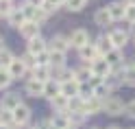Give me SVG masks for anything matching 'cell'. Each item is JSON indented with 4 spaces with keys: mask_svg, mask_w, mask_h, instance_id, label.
Returning a JSON list of instances; mask_svg holds the SVG:
<instances>
[{
    "mask_svg": "<svg viewBox=\"0 0 135 129\" xmlns=\"http://www.w3.org/2000/svg\"><path fill=\"white\" fill-rule=\"evenodd\" d=\"M103 114L107 116H124V101L115 94H109L103 101Z\"/></svg>",
    "mask_w": 135,
    "mask_h": 129,
    "instance_id": "obj_1",
    "label": "cell"
},
{
    "mask_svg": "<svg viewBox=\"0 0 135 129\" xmlns=\"http://www.w3.org/2000/svg\"><path fill=\"white\" fill-rule=\"evenodd\" d=\"M109 37H111L113 48H120V50H124L126 46H129V42H131L129 29H120V26H115V29L109 31Z\"/></svg>",
    "mask_w": 135,
    "mask_h": 129,
    "instance_id": "obj_2",
    "label": "cell"
},
{
    "mask_svg": "<svg viewBox=\"0 0 135 129\" xmlns=\"http://www.w3.org/2000/svg\"><path fill=\"white\" fill-rule=\"evenodd\" d=\"M68 42H70V48H83V46H87L89 44V31L87 29H74L70 35H68Z\"/></svg>",
    "mask_w": 135,
    "mask_h": 129,
    "instance_id": "obj_3",
    "label": "cell"
},
{
    "mask_svg": "<svg viewBox=\"0 0 135 129\" xmlns=\"http://www.w3.org/2000/svg\"><path fill=\"white\" fill-rule=\"evenodd\" d=\"M11 114H13V123L15 125H28L31 123V116H33V109L26 105V103H20Z\"/></svg>",
    "mask_w": 135,
    "mask_h": 129,
    "instance_id": "obj_4",
    "label": "cell"
},
{
    "mask_svg": "<svg viewBox=\"0 0 135 129\" xmlns=\"http://www.w3.org/2000/svg\"><path fill=\"white\" fill-rule=\"evenodd\" d=\"M48 50H55V53H65V55H68V50H70V42H68L65 35L55 33V35L48 39Z\"/></svg>",
    "mask_w": 135,
    "mask_h": 129,
    "instance_id": "obj_5",
    "label": "cell"
},
{
    "mask_svg": "<svg viewBox=\"0 0 135 129\" xmlns=\"http://www.w3.org/2000/svg\"><path fill=\"white\" fill-rule=\"evenodd\" d=\"M7 70H9V74H11V79H13V81H20V79H24V77L28 74V68L22 64V59H20V57H15L13 61L7 66Z\"/></svg>",
    "mask_w": 135,
    "mask_h": 129,
    "instance_id": "obj_6",
    "label": "cell"
},
{
    "mask_svg": "<svg viewBox=\"0 0 135 129\" xmlns=\"http://www.w3.org/2000/svg\"><path fill=\"white\" fill-rule=\"evenodd\" d=\"M18 31H20V35L26 39V42H28V39H33V37H37V35H41V26H39L35 20H26V22H24Z\"/></svg>",
    "mask_w": 135,
    "mask_h": 129,
    "instance_id": "obj_7",
    "label": "cell"
},
{
    "mask_svg": "<svg viewBox=\"0 0 135 129\" xmlns=\"http://www.w3.org/2000/svg\"><path fill=\"white\" fill-rule=\"evenodd\" d=\"M24 94L31 96V99L44 96V83L37 81V79H26V81H24Z\"/></svg>",
    "mask_w": 135,
    "mask_h": 129,
    "instance_id": "obj_8",
    "label": "cell"
},
{
    "mask_svg": "<svg viewBox=\"0 0 135 129\" xmlns=\"http://www.w3.org/2000/svg\"><path fill=\"white\" fill-rule=\"evenodd\" d=\"M89 66H91V74H94V77H100V79H103V81L107 79L109 74H111V66H109V64L105 61L103 57L94 59V61H91Z\"/></svg>",
    "mask_w": 135,
    "mask_h": 129,
    "instance_id": "obj_9",
    "label": "cell"
},
{
    "mask_svg": "<svg viewBox=\"0 0 135 129\" xmlns=\"http://www.w3.org/2000/svg\"><path fill=\"white\" fill-rule=\"evenodd\" d=\"M44 50H48V39L46 37L37 35V37H33V39L26 42V53H31V55L37 57L39 53H44Z\"/></svg>",
    "mask_w": 135,
    "mask_h": 129,
    "instance_id": "obj_10",
    "label": "cell"
},
{
    "mask_svg": "<svg viewBox=\"0 0 135 129\" xmlns=\"http://www.w3.org/2000/svg\"><path fill=\"white\" fill-rule=\"evenodd\" d=\"M98 114H103V101L96 99V96H91L87 99L85 103H83V116H98Z\"/></svg>",
    "mask_w": 135,
    "mask_h": 129,
    "instance_id": "obj_11",
    "label": "cell"
},
{
    "mask_svg": "<svg viewBox=\"0 0 135 129\" xmlns=\"http://www.w3.org/2000/svg\"><path fill=\"white\" fill-rule=\"evenodd\" d=\"M22 103V99H20V94L18 92H7L2 99H0V109H4V112H13L15 107H18Z\"/></svg>",
    "mask_w": 135,
    "mask_h": 129,
    "instance_id": "obj_12",
    "label": "cell"
},
{
    "mask_svg": "<svg viewBox=\"0 0 135 129\" xmlns=\"http://www.w3.org/2000/svg\"><path fill=\"white\" fill-rule=\"evenodd\" d=\"M94 24L100 29H107V26H111L113 20H111V15H109V9L107 7H98V9L94 11Z\"/></svg>",
    "mask_w": 135,
    "mask_h": 129,
    "instance_id": "obj_13",
    "label": "cell"
},
{
    "mask_svg": "<svg viewBox=\"0 0 135 129\" xmlns=\"http://www.w3.org/2000/svg\"><path fill=\"white\" fill-rule=\"evenodd\" d=\"M91 44L96 46V50H98V55L100 57H105L109 50H113V44H111V37H109V33H103V35H98Z\"/></svg>",
    "mask_w": 135,
    "mask_h": 129,
    "instance_id": "obj_14",
    "label": "cell"
},
{
    "mask_svg": "<svg viewBox=\"0 0 135 129\" xmlns=\"http://www.w3.org/2000/svg\"><path fill=\"white\" fill-rule=\"evenodd\" d=\"M103 59H105V61H107L109 66H111V70H113V68H122V66H124V53H122L120 48L109 50V53H107Z\"/></svg>",
    "mask_w": 135,
    "mask_h": 129,
    "instance_id": "obj_15",
    "label": "cell"
},
{
    "mask_svg": "<svg viewBox=\"0 0 135 129\" xmlns=\"http://www.w3.org/2000/svg\"><path fill=\"white\" fill-rule=\"evenodd\" d=\"M109 15H111L113 22H124V2L122 0H113V2L107 5Z\"/></svg>",
    "mask_w": 135,
    "mask_h": 129,
    "instance_id": "obj_16",
    "label": "cell"
},
{
    "mask_svg": "<svg viewBox=\"0 0 135 129\" xmlns=\"http://www.w3.org/2000/svg\"><path fill=\"white\" fill-rule=\"evenodd\" d=\"M98 57H100V55H98V50H96V46L91 44V42H89L87 46L79 48V59H81L83 64H91V61H94V59H98Z\"/></svg>",
    "mask_w": 135,
    "mask_h": 129,
    "instance_id": "obj_17",
    "label": "cell"
},
{
    "mask_svg": "<svg viewBox=\"0 0 135 129\" xmlns=\"http://www.w3.org/2000/svg\"><path fill=\"white\" fill-rule=\"evenodd\" d=\"M31 79H37L41 83H46L52 79V70H50V66H35L31 70Z\"/></svg>",
    "mask_w": 135,
    "mask_h": 129,
    "instance_id": "obj_18",
    "label": "cell"
},
{
    "mask_svg": "<svg viewBox=\"0 0 135 129\" xmlns=\"http://www.w3.org/2000/svg\"><path fill=\"white\" fill-rule=\"evenodd\" d=\"M122 83L129 85V88H135V61L133 59L126 66H122Z\"/></svg>",
    "mask_w": 135,
    "mask_h": 129,
    "instance_id": "obj_19",
    "label": "cell"
},
{
    "mask_svg": "<svg viewBox=\"0 0 135 129\" xmlns=\"http://www.w3.org/2000/svg\"><path fill=\"white\" fill-rule=\"evenodd\" d=\"M79 92H81V83L76 79H70V81L61 83V94H63V96L72 99V96H79Z\"/></svg>",
    "mask_w": 135,
    "mask_h": 129,
    "instance_id": "obj_20",
    "label": "cell"
},
{
    "mask_svg": "<svg viewBox=\"0 0 135 129\" xmlns=\"http://www.w3.org/2000/svg\"><path fill=\"white\" fill-rule=\"evenodd\" d=\"M68 96H63V94H57L55 99H50V107L55 109V114H68Z\"/></svg>",
    "mask_w": 135,
    "mask_h": 129,
    "instance_id": "obj_21",
    "label": "cell"
},
{
    "mask_svg": "<svg viewBox=\"0 0 135 129\" xmlns=\"http://www.w3.org/2000/svg\"><path fill=\"white\" fill-rule=\"evenodd\" d=\"M57 94H61V83H59V81H55V79L46 81V83H44V96L50 101V99H55Z\"/></svg>",
    "mask_w": 135,
    "mask_h": 129,
    "instance_id": "obj_22",
    "label": "cell"
},
{
    "mask_svg": "<svg viewBox=\"0 0 135 129\" xmlns=\"http://www.w3.org/2000/svg\"><path fill=\"white\" fill-rule=\"evenodd\" d=\"M91 77H94V74H91V66H89V64H83L81 68L74 70V79H76L79 83H87Z\"/></svg>",
    "mask_w": 135,
    "mask_h": 129,
    "instance_id": "obj_23",
    "label": "cell"
},
{
    "mask_svg": "<svg viewBox=\"0 0 135 129\" xmlns=\"http://www.w3.org/2000/svg\"><path fill=\"white\" fill-rule=\"evenodd\" d=\"M24 22H26V18L22 15V11H20V9H13V13L9 15V18H7V24H9L11 29H20Z\"/></svg>",
    "mask_w": 135,
    "mask_h": 129,
    "instance_id": "obj_24",
    "label": "cell"
},
{
    "mask_svg": "<svg viewBox=\"0 0 135 129\" xmlns=\"http://www.w3.org/2000/svg\"><path fill=\"white\" fill-rule=\"evenodd\" d=\"M50 120H52V125H55L57 129H70V127H72V123H70V114H55Z\"/></svg>",
    "mask_w": 135,
    "mask_h": 129,
    "instance_id": "obj_25",
    "label": "cell"
},
{
    "mask_svg": "<svg viewBox=\"0 0 135 129\" xmlns=\"http://www.w3.org/2000/svg\"><path fill=\"white\" fill-rule=\"evenodd\" d=\"M85 7H87V0H65V7H63V9L70 11V13H81Z\"/></svg>",
    "mask_w": 135,
    "mask_h": 129,
    "instance_id": "obj_26",
    "label": "cell"
},
{
    "mask_svg": "<svg viewBox=\"0 0 135 129\" xmlns=\"http://www.w3.org/2000/svg\"><path fill=\"white\" fill-rule=\"evenodd\" d=\"M50 53V68H63L65 66V53H55V50H48Z\"/></svg>",
    "mask_w": 135,
    "mask_h": 129,
    "instance_id": "obj_27",
    "label": "cell"
},
{
    "mask_svg": "<svg viewBox=\"0 0 135 129\" xmlns=\"http://www.w3.org/2000/svg\"><path fill=\"white\" fill-rule=\"evenodd\" d=\"M20 11H22V15L26 20H35V13H37V7H33L31 2H26V0H24V2L20 5Z\"/></svg>",
    "mask_w": 135,
    "mask_h": 129,
    "instance_id": "obj_28",
    "label": "cell"
},
{
    "mask_svg": "<svg viewBox=\"0 0 135 129\" xmlns=\"http://www.w3.org/2000/svg\"><path fill=\"white\" fill-rule=\"evenodd\" d=\"M13 59H15V55H13L7 46H2V48H0V68H7V66L13 61Z\"/></svg>",
    "mask_w": 135,
    "mask_h": 129,
    "instance_id": "obj_29",
    "label": "cell"
},
{
    "mask_svg": "<svg viewBox=\"0 0 135 129\" xmlns=\"http://www.w3.org/2000/svg\"><path fill=\"white\" fill-rule=\"evenodd\" d=\"M11 83H13V79H11L9 70H7V68H0V92H2V90H7Z\"/></svg>",
    "mask_w": 135,
    "mask_h": 129,
    "instance_id": "obj_30",
    "label": "cell"
},
{
    "mask_svg": "<svg viewBox=\"0 0 135 129\" xmlns=\"http://www.w3.org/2000/svg\"><path fill=\"white\" fill-rule=\"evenodd\" d=\"M20 59H22V64L28 68V72L33 70V68L37 66V59H35V55H31V53H26V50H24V53L20 55Z\"/></svg>",
    "mask_w": 135,
    "mask_h": 129,
    "instance_id": "obj_31",
    "label": "cell"
},
{
    "mask_svg": "<svg viewBox=\"0 0 135 129\" xmlns=\"http://www.w3.org/2000/svg\"><path fill=\"white\" fill-rule=\"evenodd\" d=\"M13 9H15V7H13V2H7V0H0V18H9V15L13 13Z\"/></svg>",
    "mask_w": 135,
    "mask_h": 129,
    "instance_id": "obj_32",
    "label": "cell"
},
{
    "mask_svg": "<svg viewBox=\"0 0 135 129\" xmlns=\"http://www.w3.org/2000/svg\"><path fill=\"white\" fill-rule=\"evenodd\" d=\"M0 125L2 127H13V114L11 112H4V109H0Z\"/></svg>",
    "mask_w": 135,
    "mask_h": 129,
    "instance_id": "obj_33",
    "label": "cell"
},
{
    "mask_svg": "<svg viewBox=\"0 0 135 129\" xmlns=\"http://www.w3.org/2000/svg\"><path fill=\"white\" fill-rule=\"evenodd\" d=\"M124 22L135 24V5H124Z\"/></svg>",
    "mask_w": 135,
    "mask_h": 129,
    "instance_id": "obj_34",
    "label": "cell"
},
{
    "mask_svg": "<svg viewBox=\"0 0 135 129\" xmlns=\"http://www.w3.org/2000/svg\"><path fill=\"white\" fill-rule=\"evenodd\" d=\"M124 116H129L131 120H135V99L124 103Z\"/></svg>",
    "mask_w": 135,
    "mask_h": 129,
    "instance_id": "obj_35",
    "label": "cell"
},
{
    "mask_svg": "<svg viewBox=\"0 0 135 129\" xmlns=\"http://www.w3.org/2000/svg\"><path fill=\"white\" fill-rule=\"evenodd\" d=\"M35 59H37V66H50V53H48V50L39 53Z\"/></svg>",
    "mask_w": 135,
    "mask_h": 129,
    "instance_id": "obj_36",
    "label": "cell"
},
{
    "mask_svg": "<svg viewBox=\"0 0 135 129\" xmlns=\"http://www.w3.org/2000/svg\"><path fill=\"white\" fill-rule=\"evenodd\" d=\"M26 2H31L33 7H37V9H39V7H44V2H46V0H26Z\"/></svg>",
    "mask_w": 135,
    "mask_h": 129,
    "instance_id": "obj_37",
    "label": "cell"
},
{
    "mask_svg": "<svg viewBox=\"0 0 135 129\" xmlns=\"http://www.w3.org/2000/svg\"><path fill=\"white\" fill-rule=\"evenodd\" d=\"M126 29H129V35H131V39H135V24H129Z\"/></svg>",
    "mask_w": 135,
    "mask_h": 129,
    "instance_id": "obj_38",
    "label": "cell"
},
{
    "mask_svg": "<svg viewBox=\"0 0 135 129\" xmlns=\"http://www.w3.org/2000/svg\"><path fill=\"white\" fill-rule=\"evenodd\" d=\"M11 129H31V127H28V125H13Z\"/></svg>",
    "mask_w": 135,
    "mask_h": 129,
    "instance_id": "obj_39",
    "label": "cell"
},
{
    "mask_svg": "<svg viewBox=\"0 0 135 129\" xmlns=\"http://www.w3.org/2000/svg\"><path fill=\"white\" fill-rule=\"evenodd\" d=\"M105 129H124V127H120V125H109V127H105Z\"/></svg>",
    "mask_w": 135,
    "mask_h": 129,
    "instance_id": "obj_40",
    "label": "cell"
},
{
    "mask_svg": "<svg viewBox=\"0 0 135 129\" xmlns=\"http://www.w3.org/2000/svg\"><path fill=\"white\" fill-rule=\"evenodd\" d=\"M124 5H135V0H122Z\"/></svg>",
    "mask_w": 135,
    "mask_h": 129,
    "instance_id": "obj_41",
    "label": "cell"
},
{
    "mask_svg": "<svg viewBox=\"0 0 135 129\" xmlns=\"http://www.w3.org/2000/svg\"><path fill=\"white\" fill-rule=\"evenodd\" d=\"M4 46V39H2V35H0V48H2Z\"/></svg>",
    "mask_w": 135,
    "mask_h": 129,
    "instance_id": "obj_42",
    "label": "cell"
},
{
    "mask_svg": "<svg viewBox=\"0 0 135 129\" xmlns=\"http://www.w3.org/2000/svg\"><path fill=\"white\" fill-rule=\"evenodd\" d=\"M0 129H11V127H2V125H0Z\"/></svg>",
    "mask_w": 135,
    "mask_h": 129,
    "instance_id": "obj_43",
    "label": "cell"
},
{
    "mask_svg": "<svg viewBox=\"0 0 135 129\" xmlns=\"http://www.w3.org/2000/svg\"><path fill=\"white\" fill-rule=\"evenodd\" d=\"M89 129H100V127H89Z\"/></svg>",
    "mask_w": 135,
    "mask_h": 129,
    "instance_id": "obj_44",
    "label": "cell"
},
{
    "mask_svg": "<svg viewBox=\"0 0 135 129\" xmlns=\"http://www.w3.org/2000/svg\"><path fill=\"white\" fill-rule=\"evenodd\" d=\"M7 2H13V0H7Z\"/></svg>",
    "mask_w": 135,
    "mask_h": 129,
    "instance_id": "obj_45",
    "label": "cell"
},
{
    "mask_svg": "<svg viewBox=\"0 0 135 129\" xmlns=\"http://www.w3.org/2000/svg\"><path fill=\"white\" fill-rule=\"evenodd\" d=\"M31 129H37V127H31Z\"/></svg>",
    "mask_w": 135,
    "mask_h": 129,
    "instance_id": "obj_46",
    "label": "cell"
},
{
    "mask_svg": "<svg viewBox=\"0 0 135 129\" xmlns=\"http://www.w3.org/2000/svg\"><path fill=\"white\" fill-rule=\"evenodd\" d=\"M70 129H74V127H70Z\"/></svg>",
    "mask_w": 135,
    "mask_h": 129,
    "instance_id": "obj_47",
    "label": "cell"
},
{
    "mask_svg": "<svg viewBox=\"0 0 135 129\" xmlns=\"http://www.w3.org/2000/svg\"><path fill=\"white\" fill-rule=\"evenodd\" d=\"M131 129H135V127H131Z\"/></svg>",
    "mask_w": 135,
    "mask_h": 129,
    "instance_id": "obj_48",
    "label": "cell"
},
{
    "mask_svg": "<svg viewBox=\"0 0 135 129\" xmlns=\"http://www.w3.org/2000/svg\"><path fill=\"white\" fill-rule=\"evenodd\" d=\"M133 42H135V39H133Z\"/></svg>",
    "mask_w": 135,
    "mask_h": 129,
    "instance_id": "obj_49",
    "label": "cell"
}]
</instances>
